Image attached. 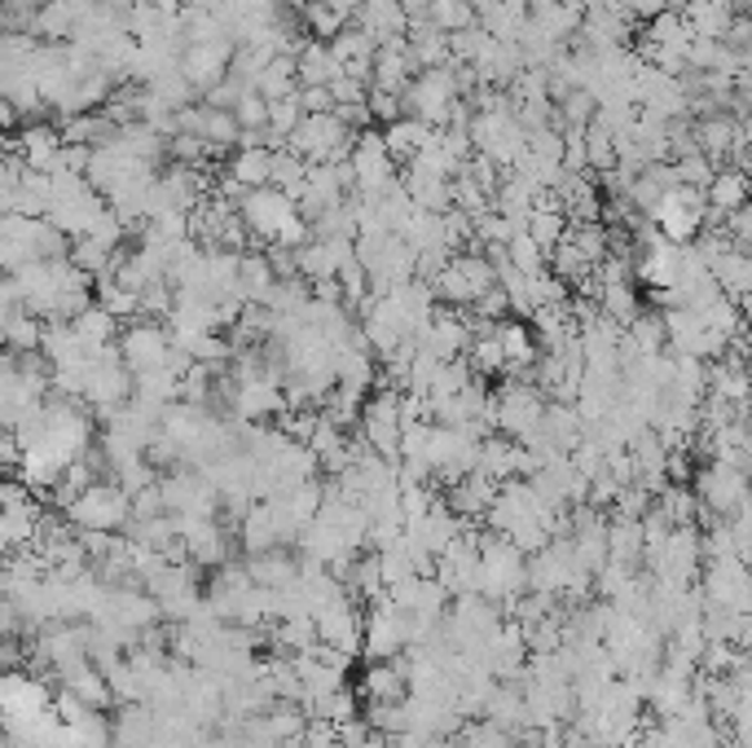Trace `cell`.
Segmentation results:
<instances>
[{
  "label": "cell",
  "instance_id": "obj_19",
  "mask_svg": "<svg viewBox=\"0 0 752 748\" xmlns=\"http://www.w3.org/2000/svg\"><path fill=\"white\" fill-rule=\"evenodd\" d=\"M550 273H555V277H563V282H581V277H590V273H595V264L581 255V247H577L572 239H563L559 247L550 251Z\"/></svg>",
  "mask_w": 752,
  "mask_h": 748
},
{
  "label": "cell",
  "instance_id": "obj_18",
  "mask_svg": "<svg viewBox=\"0 0 752 748\" xmlns=\"http://www.w3.org/2000/svg\"><path fill=\"white\" fill-rule=\"evenodd\" d=\"M98 304L111 309L120 322H136V313H141V295L120 286L115 277H102V282H98Z\"/></svg>",
  "mask_w": 752,
  "mask_h": 748
},
{
  "label": "cell",
  "instance_id": "obj_17",
  "mask_svg": "<svg viewBox=\"0 0 752 748\" xmlns=\"http://www.w3.org/2000/svg\"><path fill=\"white\" fill-rule=\"evenodd\" d=\"M273 185H277L282 194H291V199H299L304 185H308V159H299V154H291V150H277V154H273Z\"/></svg>",
  "mask_w": 752,
  "mask_h": 748
},
{
  "label": "cell",
  "instance_id": "obj_23",
  "mask_svg": "<svg viewBox=\"0 0 752 748\" xmlns=\"http://www.w3.org/2000/svg\"><path fill=\"white\" fill-rule=\"evenodd\" d=\"M673 168H678V185H695V190H709V181H713V163H709V154L673 159Z\"/></svg>",
  "mask_w": 752,
  "mask_h": 748
},
{
  "label": "cell",
  "instance_id": "obj_9",
  "mask_svg": "<svg viewBox=\"0 0 752 748\" xmlns=\"http://www.w3.org/2000/svg\"><path fill=\"white\" fill-rule=\"evenodd\" d=\"M431 137H436V128L427 124V120H414V115H405V120H396V124L383 128V141H387V154L405 168V163H414L427 145H431Z\"/></svg>",
  "mask_w": 752,
  "mask_h": 748
},
{
  "label": "cell",
  "instance_id": "obj_11",
  "mask_svg": "<svg viewBox=\"0 0 752 748\" xmlns=\"http://www.w3.org/2000/svg\"><path fill=\"white\" fill-rule=\"evenodd\" d=\"M295 67H299V89H313V84L331 89V80L344 71L339 58L331 53V44H322V40H304V49L295 53Z\"/></svg>",
  "mask_w": 752,
  "mask_h": 748
},
{
  "label": "cell",
  "instance_id": "obj_27",
  "mask_svg": "<svg viewBox=\"0 0 752 748\" xmlns=\"http://www.w3.org/2000/svg\"><path fill=\"white\" fill-rule=\"evenodd\" d=\"M528 4H532V9H546V4H555V0H528Z\"/></svg>",
  "mask_w": 752,
  "mask_h": 748
},
{
  "label": "cell",
  "instance_id": "obj_5",
  "mask_svg": "<svg viewBox=\"0 0 752 748\" xmlns=\"http://www.w3.org/2000/svg\"><path fill=\"white\" fill-rule=\"evenodd\" d=\"M243 221H247L251 239H260L264 247L268 243H277V234L299 216V208H295V199L291 194H282L277 185H264V190H251L247 199H243Z\"/></svg>",
  "mask_w": 752,
  "mask_h": 748
},
{
  "label": "cell",
  "instance_id": "obj_15",
  "mask_svg": "<svg viewBox=\"0 0 752 748\" xmlns=\"http://www.w3.org/2000/svg\"><path fill=\"white\" fill-rule=\"evenodd\" d=\"M427 18H431L445 36H458V31L480 27V13H476V4H471V0H431Z\"/></svg>",
  "mask_w": 752,
  "mask_h": 748
},
{
  "label": "cell",
  "instance_id": "obj_26",
  "mask_svg": "<svg viewBox=\"0 0 752 748\" xmlns=\"http://www.w3.org/2000/svg\"><path fill=\"white\" fill-rule=\"evenodd\" d=\"M322 4H331V9H335V13H344V18H353V13H357L366 0H322Z\"/></svg>",
  "mask_w": 752,
  "mask_h": 748
},
{
  "label": "cell",
  "instance_id": "obj_24",
  "mask_svg": "<svg viewBox=\"0 0 752 748\" xmlns=\"http://www.w3.org/2000/svg\"><path fill=\"white\" fill-rule=\"evenodd\" d=\"M238 124L243 128H268V98L264 93H247L238 107H234Z\"/></svg>",
  "mask_w": 752,
  "mask_h": 748
},
{
  "label": "cell",
  "instance_id": "obj_22",
  "mask_svg": "<svg viewBox=\"0 0 752 748\" xmlns=\"http://www.w3.org/2000/svg\"><path fill=\"white\" fill-rule=\"evenodd\" d=\"M370 115H375L378 128L396 124V120H405V98L400 93H387V89H370Z\"/></svg>",
  "mask_w": 752,
  "mask_h": 748
},
{
  "label": "cell",
  "instance_id": "obj_12",
  "mask_svg": "<svg viewBox=\"0 0 752 748\" xmlns=\"http://www.w3.org/2000/svg\"><path fill=\"white\" fill-rule=\"evenodd\" d=\"M273 154L277 150H268V145H255V150H234V159H230V176L234 181H243L247 190H264V185H273Z\"/></svg>",
  "mask_w": 752,
  "mask_h": 748
},
{
  "label": "cell",
  "instance_id": "obj_3",
  "mask_svg": "<svg viewBox=\"0 0 752 748\" xmlns=\"http://www.w3.org/2000/svg\"><path fill=\"white\" fill-rule=\"evenodd\" d=\"M749 481L752 476L744 467L713 463V467H704V472L695 476V498H700L704 511H713V515H722V519H735V515L744 511V502L752 498Z\"/></svg>",
  "mask_w": 752,
  "mask_h": 748
},
{
  "label": "cell",
  "instance_id": "obj_25",
  "mask_svg": "<svg viewBox=\"0 0 752 748\" xmlns=\"http://www.w3.org/2000/svg\"><path fill=\"white\" fill-rule=\"evenodd\" d=\"M299 107H304V115H331V111H335V93H331L326 84L299 89Z\"/></svg>",
  "mask_w": 752,
  "mask_h": 748
},
{
  "label": "cell",
  "instance_id": "obj_6",
  "mask_svg": "<svg viewBox=\"0 0 752 748\" xmlns=\"http://www.w3.org/2000/svg\"><path fill=\"white\" fill-rule=\"evenodd\" d=\"M128 519H132V494H124L120 485H93L71 506V524H80L84 533H115Z\"/></svg>",
  "mask_w": 752,
  "mask_h": 748
},
{
  "label": "cell",
  "instance_id": "obj_7",
  "mask_svg": "<svg viewBox=\"0 0 752 748\" xmlns=\"http://www.w3.org/2000/svg\"><path fill=\"white\" fill-rule=\"evenodd\" d=\"M234 53H238V44L234 40H212V44H185V53H181V75L199 89V93H207V89H216L225 75H230V67H234Z\"/></svg>",
  "mask_w": 752,
  "mask_h": 748
},
{
  "label": "cell",
  "instance_id": "obj_16",
  "mask_svg": "<svg viewBox=\"0 0 752 748\" xmlns=\"http://www.w3.org/2000/svg\"><path fill=\"white\" fill-rule=\"evenodd\" d=\"M405 683H409V674H405L400 665H375V669L366 674V691H370L375 705H400Z\"/></svg>",
  "mask_w": 752,
  "mask_h": 748
},
{
  "label": "cell",
  "instance_id": "obj_20",
  "mask_svg": "<svg viewBox=\"0 0 752 748\" xmlns=\"http://www.w3.org/2000/svg\"><path fill=\"white\" fill-rule=\"evenodd\" d=\"M603 313L617 322V326H629L638 317V295H633V282H603Z\"/></svg>",
  "mask_w": 752,
  "mask_h": 748
},
{
  "label": "cell",
  "instance_id": "obj_1",
  "mask_svg": "<svg viewBox=\"0 0 752 748\" xmlns=\"http://www.w3.org/2000/svg\"><path fill=\"white\" fill-rule=\"evenodd\" d=\"M400 98H405V115L427 120L431 128H445L449 124L454 102H458L463 93H458V75H454V67H436V71L414 75V84H409Z\"/></svg>",
  "mask_w": 752,
  "mask_h": 748
},
{
  "label": "cell",
  "instance_id": "obj_13",
  "mask_svg": "<svg viewBox=\"0 0 752 748\" xmlns=\"http://www.w3.org/2000/svg\"><path fill=\"white\" fill-rule=\"evenodd\" d=\"M71 326L80 331V340H84L89 348H115V340L124 335V331H120V317H115L111 309H102V304H89Z\"/></svg>",
  "mask_w": 752,
  "mask_h": 748
},
{
  "label": "cell",
  "instance_id": "obj_2",
  "mask_svg": "<svg viewBox=\"0 0 752 748\" xmlns=\"http://www.w3.org/2000/svg\"><path fill=\"white\" fill-rule=\"evenodd\" d=\"M494 405H498V427L506 436H515V441H528V436L541 427V418H546V396H541V387H532V383H524V378L501 383L498 392H494Z\"/></svg>",
  "mask_w": 752,
  "mask_h": 748
},
{
  "label": "cell",
  "instance_id": "obj_4",
  "mask_svg": "<svg viewBox=\"0 0 752 748\" xmlns=\"http://www.w3.org/2000/svg\"><path fill=\"white\" fill-rule=\"evenodd\" d=\"M120 353H124V362L132 374L163 371V366L172 362V353H176L172 326H163V322H154V317L132 322L124 335H120Z\"/></svg>",
  "mask_w": 752,
  "mask_h": 748
},
{
  "label": "cell",
  "instance_id": "obj_14",
  "mask_svg": "<svg viewBox=\"0 0 752 748\" xmlns=\"http://www.w3.org/2000/svg\"><path fill=\"white\" fill-rule=\"evenodd\" d=\"M501 335V348H506V371H528V366H537V331L528 326V322H501L498 326Z\"/></svg>",
  "mask_w": 752,
  "mask_h": 748
},
{
  "label": "cell",
  "instance_id": "obj_10",
  "mask_svg": "<svg viewBox=\"0 0 752 748\" xmlns=\"http://www.w3.org/2000/svg\"><path fill=\"white\" fill-rule=\"evenodd\" d=\"M709 208L713 212H722V216H731V212H740V208H749L752 199V181L740 172V168H722V172H713V181H709Z\"/></svg>",
  "mask_w": 752,
  "mask_h": 748
},
{
  "label": "cell",
  "instance_id": "obj_8",
  "mask_svg": "<svg viewBox=\"0 0 752 748\" xmlns=\"http://www.w3.org/2000/svg\"><path fill=\"white\" fill-rule=\"evenodd\" d=\"M317 638L326 647H339L344 656H353L357 647H366V621L362 613L353 608V599H339L331 604L326 613H317Z\"/></svg>",
  "mask_w": 752,
  "mask_h": 748
},
{
  "label": "cell",
  "instance_id": "obj_21",
  "mask_svg": "<svg viewBox=\"0 0 752 748\" xmlns=\"http://www.w3.org/2000/svg\"><path fill=\"white\" fill-rule=\"evenodd\" d=\"M506 255H510V264H515V269H524L528 277H532V273H541V269H546V260H550L546 247H541L528 230H524V234H515V239L506 243Z\"/></svg>",
  "mask_w": 752,
  "mask_h": 748
}]
</instances>
